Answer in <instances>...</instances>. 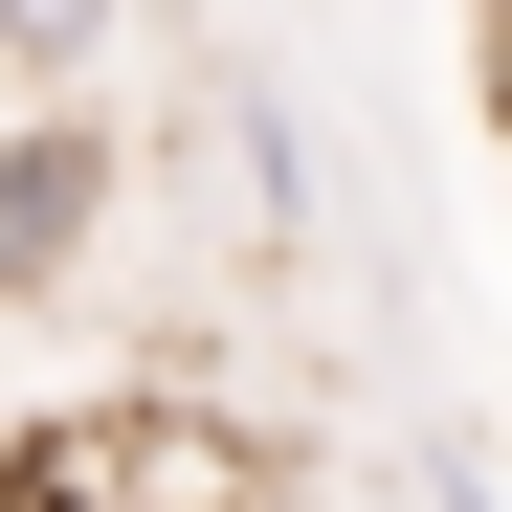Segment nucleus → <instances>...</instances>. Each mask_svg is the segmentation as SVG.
I'll list each match as a JSON object with an SVG mask.
<instances>
[{
  "label": "nucleus",
  "mask_w": 512,
  "mask_h": 512,
  "mask_svg": "<svg viewBox=\"0 0 512 512\" xmlns=\"http://www.w3.org/2000/svg\"><path fill=\"white\" fill-rule=\"evenodd\" d=\"M90 245V134H0V268H67Z\"/></svg>",
  "instance_id": "obj_1"
},
{
  "label": "nucleus",
  "mask_w": 512,
  "mask_h": 512,
  "mask_svg": "<svg viewBox=\"0 0 512 512\" xmlns=\"http://www.w3.org/2000/svg\"><path fill=\"white\" fill-rule=\"evenodd\" d=\"M245 512H334V490H245Z\"/></svg>",
  "instance_id": "obj_3"
},
{
  "label": "nucleus",
  "mask_w": 512,
  "mask_h": 512,
  "mask_svg": "<svg viewBox=\"0 0 512 512\" xmlns=\"http://www.w3.org/2000/svg\"><path fill=\"white\" fill-rule=\"evenodd\" d=\"M0 45H23V67H67V45H112V0H0Z\"/></svg>",
  "instance_id": "obj_2"
}]
</instances>
